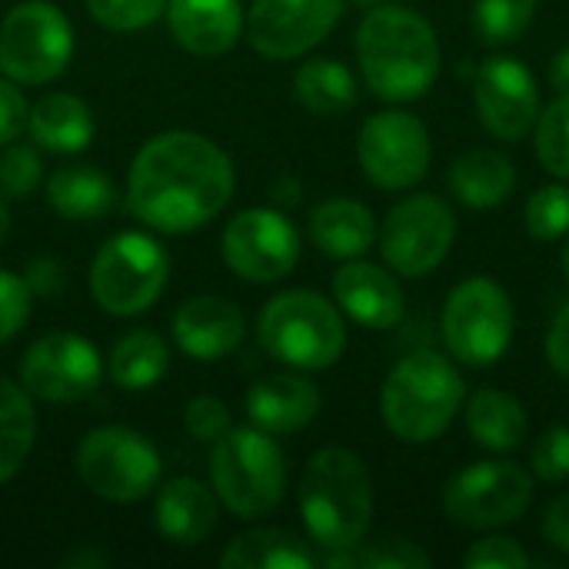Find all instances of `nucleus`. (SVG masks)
Segmentation results:
<instances>
[{"instance_id":"obj_1","label":"nucleus","mask_w":569,"mask_h":569,"mask_svg":"<svg viewBox=\"0 0 569 569\" xmlns=\"http://www.w3.org/2000/svg\"><path fill=\"white\" fill-rule=\"evenodd\" d=\"M233 160L203 133L150 137L127 173V207L160 233H193L233 197Z\"/></svg>"},{"instance_id":"obj_2","label":"nucleus","mask_w":569,"mask_h":569,"mask_svg":"<svg viewBox=\"0 0 569 569\" xmlns=\"http://www.w3.org/2000/svg\"><path fill=\"white\" fill-rule=\"evenodd\" d=\"M357 60L373 97L410 103L430 93L440 77V40L420 13L383 3L357 27Z\"/></svg>"},{"instance_id":"obj_3","label":"nucleus","mask_w":569,"mask_h":569,"mask_svg":"<svg viewBox=\"0 0 569 569\" xmlns=\"http://www.w3.org/2000/svg\"><path fill=\"white\" fill-rule=\"evenodd\" d=\"M300 517L310 540L327 553L363 543L373 517L367 463L347 447L313 453L300 477Z\"/></svg>"},{"instance_id":"obj_4","label":"nucleus","mask_w":569,"mask_h":569,"mask_svg":"<svg viewBox=\"0 0 569 569\" xmlns=\"http://www.w3.org/2000/svg\"><path fill=\"white\" fill-rule=\"evenodd\" d=\"M460 370L437 350L407 353L380 390V417L400 443L440 440L463 407Z\"/></svg>"},{"instance_id":"obj_5","label":"nucleus","mask_w":569,"mask_h":569,"mask_svg":"<svg viewBox=\"0 0 569 569\" xmlns=\"http://www.w3.org/2000/svg\"><path fill=\"white\" fill-rule=\"evenodd\" d=\"M210 480L217 500L240 520L267 517L287 493V460L273 433L230 427L210 443Z\"/></svg>"},{"instance_id":"obj_6","label":"nucleus","mask_w":569,"mask_h":569,"mask_svg":"<svg viewBox=\"0 0 569 569\" xmlns=\"http://www.w3.org/2000/svg\"><path fill=\"white\" fill-rule=\"evenodd\" d=\"M257 333L263 350L293 370H327L347 350L340 307L313 290L277 293L260 310Z\"/></svg>"},{"instance_id":"obj_7","label":"nucleus","mask_w":569,"mask_h":569,"mask_svg":"<svg viewBox=\"0 0 569 569\" xmlns=\"http://www.w3.org/2000/svg\"><path fill=\"white\" fill-rule=\"evenodd\" d=\"M170 277L167 250L137 230L110 237L90 263V293L113 317H137L157 303Z\"/></svg>"},{"instance_id":"obj_8","label":"nucleus","mask_w":569,"mask_h":569,"mask_svg":"<svg viewBox=\"0 0 569 569\" xmlns=\"http://www.w3.org/2000/svg\"><path fill=\"white\" fill-rule=\"evenodd\" d=\"M160 453L130 427H97L77 447V477L110 503H137L160 483Z\"/></svg>"},{"instance_id":"obj_9","label":"nucleus","mask_w":569,"mask_h":569,"mask_svg":"<svg viewBox=\"0 0 569 569\" xmlns=\"http://www.w3.org/2000/svg\"><path fill=\"white\" fill-rule=\"evenodd\" d=\"M443 343L467 367H493L513 343V303L490 277L457 283L443 303Z\"/></svg>"},{"instance_id":"obj_10","label":"nucleus","mask_w":569,"mask_h":569,"mask_svg":"<svg viewBox=\"0 0 569 569\" xmlns=\"http://www.w3.org/2000/svg\"><path fill=\"white\" fill-rule=\"evenodd\" d=\"M73 30L50 0H23L0 20V70L13 83L40 87L67 70Z\"/></svg>"},{"instance_id":"obj_11","label":"nucleus","mask_w":569,"mask_h":569,"mask_svg":"<svg viewBox=\"0 0 569 569\" xmlns=\"http://www.w3.org/2000/svg\"><path fill=\"white\" fill-rule=\"evenodd\" d=\"M533 500V477L510 460H480L443 487V513L463 530L517 523Z\"/></svg>"},{"instance_id":"obj_12","label":"nucleus","mask_w":569,"mask_h":569,"mask_svg":"<svg viewBox=\"0 0 569 569\" xmlns=\"http://www.w3.org/2000/svg\"><path fill=\"white\" fill-rule=\"evenodd\" d=\"M377 240L393 273L427 277L447 260L457 240V217L447 200L433 193H413L387 213Z\"/></svg>"},{"instance_id":"obj_13","label":"nucleus","mask_w":569,"mask_h":569,"mask_svg":"<svg viewBox=\"0 0 569 569\" xmlns=\"http://www.w3.org/2000/svg\"><path fill=\"white\" fill-rule=\"evenodd\" d=\"M357 157L367 180L380 190H410L417 187L433 157L430 130L420 117L407 110H380L367 117L357 137Z\"/></svg>"},{"instance_id":"obj_14","label":"nucleus","mask_w":569,"mask_h":569,"mask_svg":"<svg viewBox=\"0 0 569 569\" xmlns=\"http://www.w3.org/2000/svg\"><path fill=\"white\" fill-rule=\"evenodd\" d=\"M103 360L87 337L57 330L33 340L20 360V387L43 403H77L97 390Z\"/></svg>"},{"instance_id":"obj_15","label":"nucleus","mask_w":569,"mask_h":569,"mask_svg":"<svg viewBox=\"0 0 569 569\" xmlns=\"http://www.w3.org/2000/svg\"><path fill=\"white\" fill-rule=\"evenodd\" d=\"M223 260L250 283H277L300 260V233L280 210L250 207L227 223Z\"/></svg>"},{"instance_id":"obj_16","label":"nucleus","mask_w":569,"mask_h":569,"mask_svg":"<svg viewBox=\"0 0 569 569\" xmlns=\"http://www.w3.org/2000/svg\"><path fill=\"white\" fill-rule=\"evenodd\" d=\"M343 0H253L243 33L267 60H293L310 53L340 23Z\"/></svg>"},{"instance_id":"obj_17","label":"nucleus","mask_w":569,"mask_h":569,"mask_svg":"<svg viewBox=\"0 0 569 569\" xmlns=\"http://www.w3.org/2000/svg\"><path fill=\"white\" fill-rule=\"evenodd\" d=\"M473 100L487 133L497 140H523L540 117V87L517 57H487L473 77Z\"/></svg>"},{"instance_id":"obj_18","label":"nucleus","mask_w":569,"mask_h":569,"mask_svg":"<svg viewBox=\"0 0 569 569\" xmlns=\"http://www.w3.org/2000/svg\"><path fill=\"white\" fill-rule=\"evenodd\" d=\"M333 300L337 307L370 330H390L407 313V297L397 277L377 263L343 260V267L333 277Z\"/></svg>"},{"instance_id":"obj_19","label":"nucleus","mask_w":569,"mask_h":569,"mask_svg":"<svg viewBox=\"0 0 569 569\" xmlns=\"http://www.w3.org/2000/svg\"><path fill=\"white\" fill-rule=\"evenodd\" d=\"M243 337H247V320L240 307L230 303L227 297H193L180 303V310L173 313L177 347L200 363L230 357L243 343Z\"/></svg>"},{"instance_id":"obj_20","label":"nucleus","mask_w":569,"mask_h":569,"mask_svg":"<svg viewBox=\"0 0 569 569\" xmlns=\"http://www.w3.org/2000/svg\"><path fill=\"white\" fill-rule=\"evenodd\" d=\"M247 13L240 0H167V27L193 57H220L237 47Z\"/></svg>"},{"instance_id":"obj_21","label":"nucleus","mask_w":569,"mask_h":569,"mask_svg":"<svg viewBox=\"0 0 569 569\" xmlns=\"http://www.w3.org/2000/svg\"><path fill=\"white\" fill-rule=\"evenodd\" d=\"M320 407H323L320 390L307 377H297V373L263 377L247 393L250 423L273 437L297 433V430L310 427L317 420Z\"/></svg>"},{"instance_id":"obj_22","label":"nucleus","mask_w":569,"mask_h":569,"mask_svg":"<svg viewBox=\"0 0 569 569\" xmlns=\"http://www.w3.org/2000/svg\"><path fill=\"white\" fill-rule=\"evenodd\" d=\"M217 493L190 477H177L160 487L153 503V523L157 530L177 543V547H197L217 530Z\"/></svg>"},{"instance_id":"obj_23","label":"nucleus","mask_w":569,"mask_h":569,"mask_svg":"<svg viewBox=\"0 0 569 569\" xmlns=\"http://www.w3.org/2000/svg\"><path fill=\"white\" fill-rule=\"evenodd\" d=\"M310 240L333 260H357L377 243V220L360 200L333 197L313 207Z\"/></svg>"},{"instance_id":"obj_24","label":"nucleus","mask_w":569,"mask_h":569,"mask_svg":"<svg viewBox=\"0 0 569 569\" xmlns=\"http://www.w3.org/2000/svg\"><path fill=\"white\" fill-rule=\"evenodd\" d=\"M513 187H517V167L500 150L477 147L457 157L450 167V190L470 210H493L507 203Z\"/></svg>"},{"instance_id":"obj_25","label":"nucleus","mask_w":569,"mask_h":569,"mask_svg":"<svg viewBox=\"0 0 569 569\" xmlns=\"http://www.w3.org/2000/svg\"><path fill=\"white\" fill-rule=\"evenodd\" d=\"M33 143L53 153H80L93 140V113L73 93H47L27 113Z\"/></svg>"},{"instance_id":"obj_26","label":"nucleus","mask_w":569,"mask_h":569,"mask_svg":"<svg viewBox=\"0 0 569 569\" xmlns=\"http://www.w3.org/2000/svg\"><path fill=\"white\" fill-rule=\"evenodd\" d=\"M113 200H117L113 180L90 163L60 167L47 180V203L63 220H77V223L100 220L113 210Z\"/></svg>"},{"instance_id":"obj_27","label":"nucleus","mask_w":569,"mask_h":569,"mask_svg":"<svg viewBox=\"0 0 569 569\" xmlns=\"http://www.w3.org/2000/svg\"><path fill=\"white\" fill-rule=\"evenodd\" d=\"M467 430L483 450L510 453L527 437V410L513 393L477 390L467 403Z\"/></svg>"},{"instance_id":"obj_28","label":"nucleus","mask_w":569,"mask_h":569,"mask_svg":"<svg viewBox=\"0 0 569 569\" xmlns=\"http://www.w3.org/2000/svg\"><path fill=\"white\" fill-rule=\"evenodd\" d=\"M297 100L317 117H340L357 103V77L333 57H313L293 73Z\"/></svg>"},{"instance_id":"obj_29","label":"nucleus","mask_w":569,"mask_h":569,"mask_svg":"<svg viewBox=\"0 0 569 569\" xmlns=\"http://www.w3.org/2000/svg\"><path fill=\"white\" fill-rule=\"evenodd\" d=\"M170 367V350L160 333L153 330H130L127 337L117 340L107 360V373L120 390H150L167 377Z\"/></svg>"},{"instance_id":"obj_30","label":"nucleus","mask_w":569,"mask_h":569,"mask_svg":"<svg viewBox=\"0 0 569 569\" xmlns=\"http://www.w3.org/2000/svg\"><path fill=\"white\" fill-rule=\"evenodd\" d=\"M313 563L310 547L283 530H250L230 540L220 557L223 569H310Z\"/></svg>"},{"instance_id":"obj_31","label":"nucleus","mask_w":569,"mask_h":569,"mask_svg":"<svg viewBox=\"0 0 569 569\" xmlns=\"http://www.w3.org/2000/svg\"><path fill=\"white\" fill-rule=\"evenodd\" d=\"M37 440V413L30 393L10 380H0V483L17 477Z\"/></svg>"},{"instance_id":"obj_32","label":"nucleus","mask_w":569,"mask_h":569,"mask_svg":"<svg viewBox=\"0 0 569 569\" xmlns=\"http://www.w3.org/2000/svg\"><path fill=\"white\" fill-rule=\"evenodd\" d=\"M327 567H370V569H427L433 560L430 553L413 543V540H400V537H390V540H380V543H370V547H350V550H330L323 557Z\"/></svg>"},{"instance_id":"obj_33","label":"nucleus","mask_w":569,"mask_h":569,"mask_svg":"<svg viewBox=\"0 0 569 569\" xmlns=\"http://www.w3.org/2000/svg\"><path fill=\"white\" fill-rule=\"evenodd\" d=\"M537 160L547 173L569 183V97H557L537 117Z\"/></svg>"},{"instance_id":"obj_34","label":"nucleus","mask_w":569,"mask_h":569,"mask_svg":"<svg viewBox=\"0 0 569 569\" xmlns=\"http://www.w3.org/2000/svg\"><path fill=\"white\" fill-rule=\"evenodd\" d=\"M537 17V0H477L473 27L487 43H513Z\"/></svg>"},{"instance_id":"obj_35","label":"nucleus","mask_w":569,"mask_h":569,"mask_svg":"<svg viewBox=\"0 0 569 569\" xmlns=\"http://www.w3.org/2000/svg\"><path fill=\"white\" fill-rule=\"evenodd\" d=\"M527 230L533 240H560L569 233V187L563 183H550L540 187L530 200H527Z\"/></svg>"},{"instance_id":"obj_36","label":"nucleus","mask_w":569,"mask_h":569,"mask_svg":"<svg viewBox=\"0 0 569 569\" xmlns=\"http://www.w3.org/2000/svg\"><path fill=\"white\" fill-rule=\"evenodd\" d=\"M43 180V160L27 143L0 147V200H27Z\"/></svg>"},{"instance_id":"obj_37","label":"nucleus","mask_w":569,"mask_h":569,"mask_svg":"<svg viewBox=\"0 0 569 569\" xmlns=\"http://www.w3.org/2000/svg\"><path fill=\"white\" fill-rule=\"evenodd\" d=\"M90 17L117 33L143 30L167 13V0H87Z\"/></svg>"},{"instance_id":"obj_38","label":"nucleus","mask_w":569,"mask_h":569,"mask_svg":"<svg viewBox=\"0 0 569 569\" xmlns=\"http://www.w3.org/2000/svg\"><path fill=\"white\" fill-rule=\"evenodd\" d=\"M183 427L193 440L200 443H213L220 440L233 423H230V410L223 400L217 397H193L183 410Z\"/></svg>"},{"instance_id":"obj_39","label":"nucleus","mask_w":569,"mask_h":569,"mask_svg":"<svg viewBox=\"0 0 569 569\" xmlns=\"http://www.w3.org/2000/svg\"><path fill=\"white\" fill-rule=\"evenodd\" d=\"M30 317V287L23 277L0 270V347L17 337Z\"/></svg>"},{"instance_id":"obj_40","label":"nucleus","mask_w":569,"mask_h":569,"mask_svg":"<svg viewBox=\"0 0 569 569\" xmlns=\"http://www.w3.org/2000/svg\"><path fill=\"white\" fill-rule=\"evenodd\" d=\"M533 473L547 483L569 480V427H550L533 447Z\"/></svg>"},{"instance_id":"obj_41","label":"nucleus","mask_w":569,"mask_h":569,"mask_svg":"<svg viewBox=\"0 0 569 569\" xmlns=\"http://www.w3.org/2000/svg\"><path fill=\"white\" fill-rule=\"evenodd\" d=\"M463 567L470 569H523L530 567V557L523 553V547L510 537H487L480 543H473L463 553Z\"/></svg>"},{"instance_id":"obj_42","label":"nucleus","mask_w":569,"mask_h":569,"mask_svg":"<svg viewBox=\"0 0 569 569\" xmlns=\"http://www.w3.org/2000/svg\"><path fill=\"white\" fill-rule=\"evenodd\" d=\"M27 100L13 80H0V147L13 143L27 130Z\"/></svg>"},{"instance_id":"obj_43","label":"nucleus","mask_w":569,"mask_h":569,"mask_svg":"<svg viewBox=\"0 0 569 569\" xmlns=\"http://www.w3.org/2000/svg\"><path fill=\"white\" fill-rule=\"evenodd\" d=\"M540 530H543V540H547L553 550L569 553V493L557 497V500L547 507Z\"/></svg>"},{"instance_id":"obj_44","label":"nucleus","mask_w":569,"mask_h":569,"mask_svg":"<svg viewBox=\"0 0 569 569\" xmlns=\"http://www.w3.org/2000/svg\"><path fill=\"white\" fill-rule=\"evenodd\" d=\"M547 360L550 367L569 380V303L553 317L547 333Z\"/></svg>"},{"instance_id":"obj_45","label":"nucleus","mask_w":569,"mask_h":569,"mask_svg":"<svg viewBox=\"0 0 569 569\" xmlns=\"http://www.w3.org/2000/svg\"><path fill=\"white\" fill-rule=\"evenodd\" d=\"M550 83L560 97H569V47H563L550 63Z\"/></svg>"},{"instance_id":"obj_46","label":"nucleus","mask_w":569,"mask_h":569,"mask_svg":"<svg viewBox=\"0 0 569 569\" xmlns=\"http://www.w3.org/2000/svg\"><path fill=\"white\" fill-rule=\"evenodd\" d=\"M107 557L103 553H77L70 560H63V567H103Z\"/></svg>"},{"instance_id":"obj_47","label":"nucleus","mask_w":569,"mask_h":569,"mask_svg":"<svg viewBox=\"0 0 569 569\" xmlns=\"http://www.w3.org/2000/svg\"><path fill=\"white\" fill-rule=\"evenodd\" d=\"M7 230H10V213H7V203L0 200V243L7 240Z\"/></svg>"},{"instance_id":"obj_48","label":"nucleus","mask_w":569,"mask_h":569,"mask_svg":"<svg viewBox=\"0 0 569 569\" xmlns=\"http://www.w3.org/2000/svg\"><path fill=\"white\" fill-rule=\"evenodd\" d=\"M560 267H563V273H567V280H569V233H567V243H563V253H560Z\"/></svg>"},{"instance_id":"obj_49","label":"nucleus","mask_w":569,"mask_h":569,"mask_svg":"<svg viewBox=\"0 0 569 569\" xmlns=\"http://www.w3.org/2000/svg\"><path fill=\"white\" fill-rule=\"evenodd\" d=\"M357 3H363V7H383V3H397V0H357Z\"/></svg>"}]
</instances>
